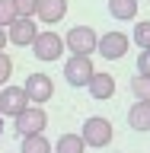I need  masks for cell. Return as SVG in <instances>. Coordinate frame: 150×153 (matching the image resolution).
<instances>
[{"label": "cell", "instance_id": "obj_1", "mask_svg": "<svg viewBox=\"0 0 150 153\" xmlns=\"http://www.w3.org/2000/svg\"><path fill=\"white\" fill-rule=\"evenodd\" d=\"M80 137H83L86 147H96V150H102V147H109L115 137V128L109 118H102V115H93V118H86L83 121V131H80Z\"/></svg>", "mask_w": 150, "mask_h": 153}, {"label": "cell", "instance_id": "obj_2", "mask_svg": "<svg viewBox=\"0 0 150 153\" xmlns=\"http://www.w3.org/2000/svg\"><path fill=\"white\" fill-rule=\"evenodd\" d=\"M96 42H99V35H96L93 26H70L64 35V48L70 54H93Z\"/></svg>", "mask_w": 150, "mask_h": 153}, {"label": "cell", "instance_id": "obj_3", "mask_svg": "<svg viewBox=\"0 0 150 153\" xmlns=\"http://www.w3.org/2000/svg\"><path fill=\"white\" fill-rule=\"evenodd\" d=\"M13 124H16V134H19V137H29V134H45L48 115H45V108H42V105H26V108L13 118Z\"/></svg>", "mask_w": 150, "mask_h": 153}, {"label": "cell", "instance_id": "obj_4", "mask_svg": "<svg viewBox=\"0 0 150 153\" xmlns=\"http://www.w3.org/2000/svg\"><path fill=\"white\" fill-rule=\"evenodd\" d=\"M29 48H32V54H35L38 61H48V64H51V61H61V54L67 51L64 38L57 35V32H51V29H48V32H38L35 42H32Z\"/></svg>", "mask_w": 150, "mask_h": 153}, {"label": "cell", "instance_id": "obj_5", "mask_svg": "<svg viewBox=\"0 0 150 153\" xmlns=\"http://www.w3.org/2000/svg\"><path fill=\"white\" fill-rule=\"evenodd\" d=\"M93 74H96V67H93V57H90V54H70V57H67V64H64V80L74 86V89L86 86Z\"/></svg>", "mask_w": 150, "mask_h": 153}, {"label": "cell", "instance_id": "obj_6", "mask_svg": "<svg viewBox=\"0 0 150 153\" xmlns=\"http://www.w3.org/2000/svg\"><path fill=\"white\" fill-rule=\"evenodd\" d=\"M128 48H131V38L125 35V32H118V29L99 35V42H96V51H99L105 61H118V57H125Z\"/></svg>", "mask_w": 150, "mask_h": 153}, {"label": "cell", "instance_id": "obj_7", "mask_svg": "<svg viewBox=\"0 0 150 153\" xmlns=\"http://www.w3.org/2000/svg\"><path fill=\"white\" fill-rule=\"evenodd\" d=\"M35 35H38V26L32 22V16H16V19L7 26V42H13L16 48L32 45V42H35Z\"/></svg>", "mask_w": 150, "mask_h": 153}, {"label": "cell", "instance_id": "obj_8", "mask_svg": "<svg viewBox=\"0 0 150 153\" xmlns=\"http://www.w3.org/2000/svg\"><path fill=\"white\" fill-rule=\"evenodd\" d=\"M26 105H29V96H26L22 86H10L7 83L0 89V115H3V118H16Z\"/></svg>", "mask_w": 150, "mask_h": 153}, {"label": "cell", "instance_id": "obj_9", "mask_svg": "<svg viewBox=\"0 0 150 153\" xmlns=\"http://www.w3.org/2000/svg\"><path fill=\"white\" fill-rule=\"evenodd\" d=\"M22 89H26L29 102H35V105L48 102V99L54 96V83H51V76H48V74H29L26 83H22Z\"/></svg>", "mask_w": 150, "mask_h": 153}, {"label": "cell", "instance_id": "obj_10", "mask_svg": "<svg viewBox=\"0 0 150 153\" xmlns=\"http://www.w3.org/2000/svg\"><path fill=\"white\" fill-rule=\"evenodd\" d=\"M86 89H90V96H93L96 102H105V99H112V96H115V76L105 74V70H96V74L90 76Z\"/></svg>", "mask_w": 150, "mask_h": 153}, {"label": "cell", "instance_id": "obj_11", "mask_svg": "<svg viewBox=\"0 0 150 153\" xmlns=\"http://www.w3.org/2000/svg\"><path fill=\"white\" fill-rule=\"evenodd\" d=\"M35 16L45 22V26H54L67 16V0H38L35 3Z\"/></svg>", "mask_w": 150, "mask_h": 153}, {"label": "cell", "instance_id": "obj_12", "mask_svg": "<svg viewBox=\"0 0 150 153\" xmlns=\"http://www.w3.org/2000/svg\"><path fill=\"white\" fill-rule=\"evenodd\" d=\"M128 124H131L134 131H150V102H137L128 108Z\"/></svg>", "mask_w": 150, "mask_h": 153}, {"label": "cell", "instance_id": "obj_13", "mask_svg": "<svg viewBox=\"0 0 150 153\" xmlns=\"http://www.w3.org/2000/svg\"><path fill=\"white\" fill-rule=\"evenodd\" d=\"M109 13L118 22H131L137 19V0H109Z\"/></svg>", "mask_w": 150, "mask_h": 153}, {"label": "cell", "instance_id": "obj_14", "mask_svg": "<svg viewBox=\"0 0 150 153\" xmlns=\"http://www.w3.org/2000/svg\"><path fill=\"white\" fill-rule=\"evenodd\" d=\"M51 153H86V143L80 134H61L57 143L51 147Z\"/></svg>", "mask_w": 150, "mask_h": 153}, {"label": "cell", "instance_id": "obj_15", "mask_svg": "<svg viewBox=\"0 0 150 153\" xmlns=\"http://www.w3.org/2000/svg\"><path fill=\"white\" fill-rule=\"evenodd\" d=\"M19 153H51V143L45 134H29L19 137Z\"/></svg>", "mask_w": 150, "mask_h": 153}, {"label": "cell", "instance_id": "obj_16", "mask_svg": "<svg viewBox=\"0 0 150 153\" xmlns=\"http://www.w3.org/2000/svg\"><path fill=\"white\" fill-rule=\"evenodd\" d=\"M131 42L137 48H150V19H141V22H137V26H134V32H131Z\"/></svg>", "mask_w": 150, "mask_h": 153}, {"label": "cell", "instance_id": "obj_17", "mask_svg": "<svg viewBox=\"0 0 150 153\" xmlns=\"http://www.w3.org/2000/svg\"><path fill=\"white\" fill-rule=\"evenodd\" d=\"M131 93L134 99H141V102H150V76H131Z\"/></svg>", "mask_w": 150, "mask_h": 153}, {"label": "cell", "instance_id": "obj_18", "mask_svg": "<svg viewBox=\"0 0 150 153\" xmlns=\"http://www.w3.org/2000/svg\"><path fill=\"white\" fill-rule=\"evenodd\" d=\"M10 76H13V61H10L7 51H0V86H7Z\"/></svg>", "mask_w": 150, "mask_h": 153}, {"label": "cell", "instance_id": "obj_19", "mask_svg": "<svg viewBox=\"0 0 150 153\" xmlns=\"http://www.w3.org/2000/svg\"><path fill=\"white\" fill-rule=\"evenodd\" d=\"M16 19V10H13V0H0V26L7 29L10 22Z\"/></svg>", "mask_w": 150, "mask_h": 153}, {"label": "cell", "instance_id": "obj_20", "mask_svg": "<svg viewBox=\"0 0 150 153\" xmlns=\"http://www.w3.org/2000/svg\"><path fill=\"white\" fill-rule=\"evenodd\" d=\"M35 3L38 0H13V10L16 16H35Z\"/></svg>", "mask_w": 150, "mask_h": 153}, {"label": "cell", "instance_id": "obj_21", "mask_svg": "<svg viewBox=\"0 0 150 153\" xmlns=\"http://www.w3.org/2000/svg\"><path fill=\"white\" fill-rule=\"evenodd\" d=\"M137 74L141 76H150V48H144L137 54Z\"/></svg>", "mask_w": 150, "mask_h": 153}, {"label": "cell", "instance_id": "obj_22", "mask_svg": "<svg viewBox=\"0 0 150 153\" xmlns=\"http://www.w3.org/2000/svg\"><path fill=\"white\" fill-rule=\"evenodd\" d=\"M3 48H7V29L0 26V51H3Z\"/></svg>", "mask_w": 150, "mask_h": 153}, {"label": "cell", "instance_id": "obj_23", "mask_svg": "<svg viewBox=\"0 0 150 153\" xmlns=\"http://www.w3.org/2000/svg\"><path fill=\"white\" fill-rule=\"evenodd\" d=\"M0 131H3V115H0Z\"/></svg>", "mask_w": 150, "mask_h": 153}]
</instances>
